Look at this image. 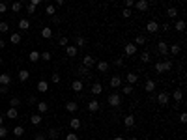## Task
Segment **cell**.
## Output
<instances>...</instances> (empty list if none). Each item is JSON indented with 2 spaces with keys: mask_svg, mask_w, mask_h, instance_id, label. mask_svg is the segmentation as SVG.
<instances>
[{
  "mask_svg": "<svg viewBox=\"0 0 187 140\" xmlns=\"http://www.w3.org/2000/svg\"><path fill=\"white\" fill-rule=\"evenodd\" d=\"M75 47H86V39H84L82 36H77V37H75Z\"/></svg>",
  "mask_w": 187,
  "mask_h": 140,
  "instance_id": "cell-26",
  "label": "cell"
},
{
  "mask_svg": "<svg viewBox=\"0 0 187 140\" xmlns=\"http://www.w3.org/2000/svg\"><path fill=\"white\" fill-rule=\"evenodd\" d=\"M146 30H148L150 34H155L159 30V24H157V21H150V23H146Z\"/></svg>",
  "mask_w": 187,
  "mask_h": 140,
  "instance_id": "cell-7",
  "label": "cell"
},
{
  "mask_svg": "<svg viewBox=\"0 0 187 140\" xmlns=\"http://www.w3.org/2000/svg\"><path fill=\"white\" fill-rule=\"evenodd\" d=\"M77 75H80V77H90V69L79 66V67H77Z\"/></svg>",
  "mask_w": 187,
  "mask_h": 140,
  "instance_id": "cell-31",
  "label": "cell"
},
{
  "mask_svg": "<svg viewBox=\"0 0 187 140\" xmlns=\"http://www.w3.org/2000/svg\"><path fill=\"white\" fill-rule=\"evenodd\" d=\"M6 47V41H4V39H0V49H4Z\"/></svg>",
  "mask_w": 187,
  "mask_h": 140,
  "instance_id": "cell-60",
  "label": "cell"
},
{
  "mask_svg": "<svg viewBox=\"0 0 187 140\" xmlns=\"http://www.w3.org/2000/svg\"><path fill=\"white\" fill-rule=\"evenodd\" d=\"M8 30H9V24H8V23H0V32H2V34H6Z\"/></svg>",
  "mask_w": 187,
  "mask_h": 140,
  "instance_id": "cell-47",
  "label": "cell"
},
{
  "mask_svg": "<svg viewBox=\"0 0 187 140\" xmlns=\"http://www.w3.org/2000/svg\"><path fill=\"white\" fill-rule=\"evenodd\" d=\"M39 58H41L43 62H49V60H50V52H49V51H45V52L39 54Z\"/></svg>",
  "mask_w": 187,
  "mask_h": 140,
  "instance_id": "cell-43",
  "label": "cell"
},
{
  "mask_svg": "<svg viewBox=\"0 0 187 140\" xmlns=\"http://www.w3.org/2000/svg\"><path fill=\"white\" fill-rule=\"evenodd\" d=\"M47 136H49V140H56L58 138V131H56V129H50Z\"/></svg>",
  "mask_w": 187,
  "mask_h": 140,
  "instance_id": "cell-39",
  "label": "cell"
},
{
  "mask_svg": "<svg viewBox=\"0 0 187 140\" xmlns=\"http://www.w3.org/2000/svg\"><path fill=\"white\" fill-rule=\"evenodd\" d=\"M94 66H95V58H94V56H90V54H86V56L82 58V67L90 69V67H94Z\"/></svg>",
  "mask_w": 187,
  "mask_h": 140,
  "instance_id": "cell-3",
  "label": "cell"
},
{
  "mask_svg": "<svg viewBox=\"0 0 187 140\" xmlns=\"http://www.w3.org/2000/svg\"><path fill=\"white\" fill-rule=\"evenodd\" d=\"M135 43H137V45H144L146 43V37L144 36H137V37H135Z\"/></svg>",
  "mask_w": 187,
  "mask_h": 140,
  "instance_id": "cell-48",
  "label": "cell"
},
{
  "mask_svg": "<svg viewBox=\"0 0 187 140\" xmlns=\"http://www.w3.org/2000/svg\"><path fill=\"white\" fill-rule=\"evenodd\" d=\"M6 9H8V4L6 2H0V13H6Z\"/></svg>",
  "mask_w": 187,
  "mask_h": 140,
  "instance_id": "cell-51",
  "label": "cell"
},
{
  "mask_svg": "<svg viewBox=\"0 0 187 140\" xmlns=\"http://www.w3.org/2000/svg\"><path fill=\"white\" fill-rule=\"evenodd\" d=\"M68 43H69V39L65 37V36H62V37L58 39V45H60V47H68Z\"/></svg>",
  "mask_w": 187,
  "mask_h": 140,
  "instance_id": "cell-41",
  "label": "cell"
},
{
  "mask_svg": "<svg viewBox=\"0 0 187 140\" xmlns=\"http://www.w3.org/2000/svg\"><path fill=\"white\" fill-rule=\"evenodd\" d=\"M69 125H71L73 131H79V129H80V119L79 118H71V119H69Z\"/></svg>",
  "mask_w": 187,
  "mask_h": 140,
  "instance_id": "cell-20",
  "label": "cell"
},
{
  "mask_svg": "<svg viewBox=\"0 0 187 140\" xmlns=\"http://www.w3.org/2000/svg\"><path fill=\"white\" fill-rule=\"evenodd\" d=\"M34 140H45V134H41V133L34 134Z\"/></svg>",
  "mask_w": 187,
  "mask_h": 140,
  "instance_id": "cell-56",
  "label": "cell"
},
{
  "mask_svg": "<svg viewBox=\"0 0 187 140\" xmlns=\"http://www.w3.org/2000/svg\"><path fill=\"white\" fill-rule=\"evenodd\" d=\"M181 51V47L180 45H169V52H172V54H178Z\"/></svg>",
  "mask_w": 187,
  "mask_h": 140,
  "instance_id": "cell-38",
  "label": "cell"
},
{
  "mask_svg": "<svg viewBox=\"0 0 187 140\" xmlns=\"http://www.w3.org/2000/svg\"><path fill=\"white\" fill-rule=\"evenodd\" d=\"M124 125L125 127H133L135 125V116H133V114H129V116L124 118Z\"/></svg>",
  "mask_w": 187,
  "mask_h": 140,
  "instance_id": "cell-19",
  "label": "cell"
},
{
  "mask_svg": "<svg viewBox=\"0 0 187 140\" xmlns=\"http://www.w3.org/2000/svg\"><path fill=\"white\" fill-rule=\"evenodd\" d=\"M65 110H68V112H77L79 110V105L75 103V101H69V103H65Z\"/></svg>",
  "mask_w": 187,
  "mask_h": 140,
  "instance_id": "cell-18",
  "label": "cell"
},
{
  "mask_svg": "<svg viewBox=\"0 0 187 140\" xmlns=\"http://www.w3.org/2000/svg\"><path fill=\"white\" fill-rule=\"evenodd\" d=\"M36 107H38V114H45V112L49 110V105L45 103V101H38Z\"/></svg>",
  "mask_w": 187,
  "mask_h": 140,
  "instance_id": "cell-12",
  "label": "cell"
},
{
  "mask_svg": "<svg viewBox=\"0 0 187 140\" xmlns=\"http://www.w3.org/2000/svg\"><path fill=\"white\" fill-rule=\"evenodd\" d=\"M11 43H21V34H11Z\"/></svg>",
  "mask_w": 187,
  "mask_h": 140,
  "instance_id": "cell-44",
  "label": "cell"
},
{
  "mask_svg": "<svg viewBox=\"0 0 187 140\" xmlns=\"http://www.w3.org/2000/svg\"><path fill=\"white\" fill-rule=\"evenodd\" d=\"M6 136H8V127L0 125V138H6Z\"/></svg>",
  "mask_w": 187,
  "mask_h": 140,
  "instance_id": "cell-45",
  "label": "cell"
},
{
  "mask_svg": "<svg viewBox=\"0 0 187 140\" xmlns=\"http://www.w3.org/2000/svg\"><path fill=\"white\" fill-rule=\"evenodd\" d=\"M101 92H103V86H101L99 82L92 84V93H94V95H101Z\"/></svg>",
  "mask_w": 187,
  "mask_h": 140,
  "instance_id": "cell-22",
  "label": "cell"
},
{
  "mask_svg": "<svg viewBox=\"0 0 187 140\" xmlns=\"http://www.w3.org/2000/svg\"><path fill=\"white\" fill-rule=\"evenodd\" d=\"M135 6H137V9H140V11H146L148 9V0H139V2H135Z\"/></svg>",
  "mask_w": 187,
  "mask_h": 140,
  "instance_id": "cell-17",
  "label": "cell"
},
{
  "mask_svg": "<svg viewBox=\"0 0 187 140\" xmlns=\"http://www.w3.org/2000/svg\"><path fill=\"white\" fill-rule=\"evenodd\" d=\"M23 134H24V129H23L21 125H17V127H15V129H13V136H17V138H21V136H23Z\"/></svg>",
  "mask_w": 187,
  "mask_h": 140,
  "instance_id": "cell-32",
  "label": "cell"
},
{
  "mask_svg": "<svg viewBox=\"0 0 187 140\" xmlns=\"http://www.w3.org/2000/svg\"><path fill=\"white\" fill-rule=\"evenodd\" d=\"M8 90H9L8 86H0V93H6V92H8Z\"/></svg>",
  "mask_w": 187,
  "mask_h": 140,
  "instance_id": "cell-59",
  "label": "cell"
},
{
  "mask_svg": "<svg viewBox=\"0 0 187 140\" xmlns=\"http://www.w3.org/2000/svg\"><path fill=\"white\" fill-rule=\"evenodd\" d=\"M9 105H11V108H17L19 105H21V99H19V97H11V101H9Z\"/></svg>",
  "mask_w": 187,
  "mask_h": 140,
  "instance_id": "cell-40",
  "label": "cell"
},
{
  "mask_svg": "<svg viewBox=\"0 0 187 140\" xmlns=\"http://www.w3.org/2000/svg\"><path fill=\"white\" fill-rule=\"evenodd\" d=\"M17 116H19L17 108H11V107H9V108H8V112H6V118H9V119H15Z\"/></svg>",
  "mask_w": 187,
  "mask_h": 140,
  "instance_id": "cell-23",
  "label": "cell"
},
{
  "mask_svg": "<svg viewBox=\"0 0 187 140\" xmlns=\"http://www.w3.org/2000/svg\"><path fill=\"white\" fill-rule=\"evenodd\" d=\"M41 37H43V39H49V37H53V30H50L49 26H45V28L41 30Z\"/></svg>",
  "mask_w": 187,
  "mask_h": 140,
  "instance_id": "cell-30",
  "label": "cell"
},
{
  "mask_svg": "<svg viewBox=\"0 0 187 140\" xmlns=\"http://www.w3.org/2000/svg\"><path fill=\"white\" fill-rule=\"evenodd\" d=\"M50 21H53L54 24H58V23H60V17H56V15H54V17H50Z\"/></svg>",
  "mask_w": 187,
  "mask_h": 140,
  "instance_id": "cell-57",
  "label": "cell"
},
{
  "mask_svg": "<svg viewBox=\"0 0 187 140\" xmlns=\"http://www.w3.org/2000/svg\"><path fill=\"white\" fill-rule=\"evenodd\" d=\"M174 28L178 30V32H183V30H185V21H176Z\"/></svg>",
  "mask_w": 187,
  "mask_h": 140,
  "instance_id": "cell-35",
  "label": "cell"
},
{
  "mask_svg": "<svg viewBox=\"0 0 187 140\" xmlns=\"http://www.w3.org/2000/svg\"><path fill=\"white\" fill-rule=\"evenodd\" d=\"M28 28H30V23L26 21V19H21V21H19V30H23V32H26Z\"/></svg>",
  "mask_w": 187,
  "mask_h": 140,
  "instance_id": "cell-29",
  "label": "cell"
},
{
  "mask_svg": "<svg viewBox=\"0 0 187 140\" xmlns=\"http://www.w3.org/2000/svg\"><path fill=\"white\" fill-rule=\"evenodd\" d=\"M50 81H53V82H54V84H58V82H60V75H58V73H56V71H54V73H53V75H50Z\"/></svg>",
  "mask_w": 187,
  "mask_h": 140,
  "instance_id": "cell-46",
  "label": "cell"
},
{
  "mask_svg": "<svg viewBox=\"0 0 187 140\" xmlns=\"http://www.w3.org/2000/svg\"><path fill=\"white\" fill-rule=\"evenodd\" d=\"M107 101H109V105H110V107H116V108H118L120 105H122V95H120L118 92H112V93H109Z\"/></svg>",
  "mask_w": 187,
  "mask_h": 140,
  "instance_id": "cell-2",
  "label": "cell"
},
{
  "mask_svg": "<svg viewBox=\"0 0 187 140\" xmlns=\"http://www.w3.org/2000/svg\"><path fill=\"white\" fill-rule=\"evenodd\" d=\"M0 64H2V58H0Z\"/></svg>",
  "mask_w": 187,
  "mask_h": 140,
  "instance_id": "cell-64",
  "label": "cell"
},
{
  "mask_svg": "<svg viewBox=\"0 0 187 140\" xmlns=\"http://www.w3.org/2000/svg\"><path fill=\"white\" fill-rule=\"evenodd\" d=\"M180 122H181V123H185V122H187V114H185V112H181V114H180Z\"/></svg>",
  "mask_w": 187,
  "mask_h": 140,
  "instance_id": "cell-55",
  "label": "cell"
},
{
  "mask_svg": "<svg viewBox=\"0 0 187 140\" xmlns=\"http://www.w3.org/2000/svg\"><path fill=\"white\" fill-rule=\"evenodd\" d=\"M41 114H34V116H30V123H32V125H39V123H41Z\"/></svg>",
  "mask_w": 187,
  "mask_h": 140,
  "instance_id": "cell-24",
  "label": "cell"
},
{
  "mask_svg": "<svg viewBox=\"0 0 187 140\" xmlns=\"http://www.w3.org/2000/svg\"><path fill=\"white\" fill-rule=\"evenodd\" d=\"M176 15H178V9H176L174 6L166 8V17H170V19H176Z\"/></svg>",
  "mask_w": 187,
  "mask_h": 140,
  "instance_id": "cell-27",
  "label": "cell"
},
{
  "mask_svg": "<svg viewBox=\"0 0 187 140\" xmlns=\"http://www.w3.org/2000/svg\"><path fill=\"white\" fill-rule=\"evenodd\" d=\"M21 9H23V2H13L11 4V11L17 13V11H21Z\"/></svg>",
  "mask_w": 187,
  "mask_h": 140,
  "instance_id": "cell-37",
  "label": "cell"
},
{
  "mask_svg": "<svg viewBox=\"0 0 187 140\" xmlns=\"http://www.w3.org/2000/svg\"><path fill=\"white\" fill-rule=\"evenodd\" d=\"M71 90H73V92H82V90H84V84H82V81H73L71 82Z\"/></svg>",
  "mask_w": 187,
  "mask_h": 140,
  "instance_id": "cell-13",
  "label": "cell"
},
{
  "mask_svg": "<svg viewBox=\"0 0 187 140\" xmlns=\"http://www.w3.org/2000/svg\"><path fill=\"white\" fill-rule=\"evenodd\" d=\"M155 99H157V103L161 105V107H165V105L169 103V99H170V95H169V93H166V92H161V93H159V95L155 97Z\"/></svg>",
  "mask_w": 187,
  "mask_h": 140,
  "instance_id": "cell-4",
  "label": "cell"
},
{
  "mask_svg": "<svg viewBox=\"0 0 187 140\" xmlns=\"http://www.w3.org/2000/svg\"><path fill=\"white\" fill-rule=\"evenodd\" d=\"M122 17L129 19V17H131V9H124V11H122Z\"/></svg>",
  "mask_w": 187,
  "mask_h": 140,
  "instance_id": "cell-52",
  "label": "cell"
},
{
  "mask_svg": "<svg viewBox=\"0 0 187 140\" xmlns=\"http://www.w3.org/2000/svg\"><path fill=\"white\" fill-rule=\"evenodd\" d=\"M99 107H101V105H99V101H95V99H92V101L88 103V110L90 112H97Z\"/></svg>",
  "mask_w": 187,
  "mask_h": 140,
  "instance_id": "cell-14",
  "label": "cell"
},
{
  "mask_svg": "<svg viewBox=\"0 0 187 140\" xmlns=\"http://www.w3.org/2000/svg\"><path fill=\"white\" fill-rule=\"evenodd\" d=\"M140 60H142L144 64H148V62H150V52H148V51H144L142 54H140Z\"/></svg>",
  "mask_w": 187,
  "mask_h": 140,
  "instance_id": "cell-42",
  "label": "cell"
},
{
  "mask_svg": "<svg viewBox=\"0 0 187 140\" xmlns=\"http://www.w3.org/2000/svg\"><path fill=\"white\" fill-rule=\"evenodd\" d=\"M125 54H127V56H133V54H137V45H133V43H127L125 45Z\"/></svg>",
  "mask_w": 187,
  "mask_h": 140,
  "instance_id": "cell-8",
  "label": "cell"
},
{
  "mask_svg": "<svg viewBox=\"0 0 187 140\" xmlns=\"http://www.w3.org/2000/svg\"><path fill=\"white\" fill-rule=\"evenodd\" d=\"M45 11H47V15H50V17H54V13H56V8H54L53 4H49V6L45 8Z\"/></svg>",
  "mask_w": 187,
  "mask_h": 140,
  "instance_id": "cell-36",
  "label": "cell"
},
{
  "mask_svg": "<svg viewBox=\"0 0 187 140\" xmlns=\"http://www.w3.org/2000/svg\"><path fill=\"white\" fill-rule=\"evenodd\" d=\"M133 6H135L133 0H125V9H129V8H133Z\"/></svg>",
  "mask_w": 187,
  "mask_h": 140,
  "instance_id": "cell-54",
  "label": "cell"
},
{
  "mask_svg": "<svg viewBox=\"0 0 187 140\" xmlns=\"http://www.w3.org/2000/svg\"><path fill=\"white\" fill-rule=\"evenodd\" d=\"M120 86H122V77H118V75H114V77L110 78V88H116V90H118Z\"/></svg>",
  "mask_w": 187,
  "mask_h": 140,
  "instance_id": "cell-10",
  "label": "cell"
},
{
  "mask_svg": "<svg viewBox=\"0 0 187 140\" xmlns=\"http://www.w3.org/2000/svg\"><path fill=\"white\" fill-rule=\"evenodd\" d=\"M77 51H79V49L75 47V45H68V47H65V54H68L69 58H75V56H77Z\"/></svg>",
  "mask_w": 187,
  "mask_h": 140,
  "instance_id": "cell-11",
  "label": "cell"
},
{
  "mask_svg": "<svg viewBox=\"0 0 187 140\" xmlns=\"http://www.w3.org/2000/svg\"><path fill=\"white\" fill-rule=\"evenodd\" d=\"M122 93H125V95H131V93H133V86H131V84H125V86H122Z\"/></svg>",
  "mask_w": 187,
  "mask_h": 140,
  "instance_id": "cell-33",
  "label": "cell"
},
{
  "mask_svg": "<svg viewBox=\"0 0 187 140\" xmlns=\"http://www.w3.org/2000/svg\"><path fill=\"white\" fill-rule=\"evenodd\" d=\"M172 99L176 103H180L181 99H183V92H181V90H174V93H172Z\"/></svg>",
  "mask_w": 187,
  "mask_h": 140,
  "instance_id": "cell-28",
  "label": "cell"
},
{
  "mask_svg": "<svg viewBox=\"0 0 187 140\" xmlns=\"http://www.w3.org/2000/svg\"><path fill=\"white\" fill-rule=\"evenodd\" d=\"M2 122H4V118H2V116H0V125H2Z\"/></svg>",
  "mask_w": 187,
  "mask_h": 140,
  "instance_id": "cell-62",
  "label": "cell"
},
{
  "mask_svg": "<svg viewBox=\"0 0 187 140\" xmlns=\"http://www.w3.org/2000/svg\"><path fill=\"white\" fill-rule=\"evenodd\" d=\"M65 140H79V134L69 133V134H65Z\"/></svg>",
  "mask_w": 187,
  "mask_h": 140,
  "instance_id": "cell-49",
  "label": "cell"
},
{
  "mask_svg": "<svg viewBox=\"0 0 187 140\" xmlns=\"http://www.w3.org/2000/svg\"><path fill=\"white\" fill-rule=\"evenodd\" d=\"M157 51H159L161 56H165V54H169V45H166L165 41H159L157 43Z\"/></svg>",
  "mask_w": 187,
  "mask_h": 140,
  "instance_id": "cell-9",
  "label": "cell"
},
{
  "mask_svg": "<svg viewBox=\"0 0 187 140\" xmlns=\"http://www.w3.org/2000/svg\"><path fill=\"white\" fill-rule=\"evenodd\" d=\"M114 66L122 67V66H124V60H122V58H116V60H114Z\"/></svg>",
  "mask_w": 187,
  "mask_h": 140,
  "instance_id": "cell-53",
  "label": "cell"
},
{
  "mask_svg": "<svg viewBox=\"0 0 187 140\" xmlns=\"http://www.w3.org/2000/svg\"><path fill=\"white\" fill-rule=\"evenodd\" d=\"M95 67H97L99 73H107V71H109V62H105V60H101V62H95Z\"/></svg>",
  "mask_w": 187,
  "mask_h": 140,
  "instance_id": "cell-6",
  "label": "cell"
},
{
  "mask_svg": "<svg viewBox=\"0 0 187 140\" xmlns=\"http://www.w3.org/2000/svg\"><path fill=\"white\" fill-rule=\"evenodd\" d=\"M125 81H127V84H131V86H133V84L139 81V75H135V73H127V75H125Z\"/></svg>",
  "mask_w": 187,
  "mask_h": 140,
  "instance_id": "cell-16",
  "label": "cell"
},
{
  "mask_svg": "<svg viewBox=\"0 0 187 140\" xmlns=\"http://www.w3.org/2000/svg\"><path fill=\"white\" fill-rule=\"evenodd\" d=\"M28 78H30V73L26 71V69H21V71H19V81H21V82H26Z\"/></svg>",
  "mask_w": 187,
  "mask_h": 140,
  "instance_id": "cell-21",
  "label": "cell"
},
{
  "mask_svg": "<svg viewBox=\"0 0 187 140\" xmlns=\"http://www.w3.org/2000/svg\"><path fill=\"white\" fill-rule=\"evenodd\" d=\"M11 84V75L9 73H2L0 75V86H9Z\"/></svg>",
  "mask_w": 187,
  "mask_h": 140,
  "instance_id": "cell-5",
  "label": "cell"
},
{
  "mask_svg": "<svg viewBox=\"0 0 187 140\" xmlns=\"http://www.w3.org/2000/svg\"><path fill=\"white\" fill-rule=\"evenodd\" d=\"M26 11H28V13H36V6H32V4H26Z\"/></svg>",
  "mask_w": 187,
  "mask_h": 140,
  "instance_id": "cell-50",
  "label": "cell"
},
{
  "mask_svg": "<svg viewBox=\"0 0 187 140\" xmlns=\"http://www.w3.org/2000/svg\"><path fill=\"white\" fill-rule=\"evenodd\" d=\"M64 6V0H56V6H54V8H62Z\"/></svg>",
  "mask_w": 187,
  "mask_h": 140,
  "instance_id": "cell-58",
  "label": "cell"
},
{
  "mask_svg": "<svg viewBox=\"0 0 187 140\" xmlns=\"http://www.w3.org/2000/svg\"><path fill=\"white\" fill-rule=\"evenodd\" d=\"M38 90H39L41 93L49 92V84H47V81H39V82H38Z\"/></svg>",
  "mask_w": 187,
  "mask_h": 140,
  "instance_id": "cell-25",
  "label": "cell"
},
{
  "mask_svg": "<svg viewBox=\"0 0 187 140\" xmlns=\"http://www.w3.org/2000/svg\"><path fill=\"white\" fill-rule=\"evenodd\" d=\"M129 140H137V138H135V136H131V138H129Z\"/></svg>",
  "mask_w": 187,
  "mask_h": 140,
  "instance_id": "cell-63",
  "label": "cell"
},
{
  "mask_svg": "<svg viewBox=\"0 0 187 140\" xmlns=\"http://www.w3.org/2000/svg\"><path fill=\"white\" fill-rule=\"evenodd\" d=\"M114 140H124V138L122 136H114Z\"/></svg>",
  "mask_w": 187,
  "mask_h": 140,
  "instance_id": "cell-61",
  "label": "cell"
},
{
  "mask_svg": "<svg viewBox=\"0 0 187 140\" xmlns=\"http://www.w3.org/2000/svg\"><path fill=\"white\" fill-rule=\"evenodd\" d=\"M28 60H30V62H38V60H39V52L38 51H32V52L28 54Z\"/></svg>",
  "mask_w": 187,
  "mask_h": 140,
  "instance_id": "cell-34",
  "label": "cell"
},
{
  "mask_svg": "<svg viewBox=\"0 0 187 140\" xmlns=\"http://www.w3.org/2000/svg\"><path fill=\"white\" fill-rule=\"evenodd\" d=\"M172 69V60H165V62H157L155 64V71L157 73H166Z\"/></svg>",
  "mask_w": 187,
  "mask_h": 140,
  "instance_id": "cell-1",
  "label": "cell"
},
{
  "mask_svg": "<svg viewBox=\"0 0 187 140\" xmlns=\"http://www.w3.org/2000/svg\"><path fill=\"white\" fill-rule=\"evenodd\" d=\"M144 90L148 93H151L155 90V81H151V78H148V81H146V84H144Z\"/></svg>",
  "mask_w": 187,
  "mask_h": 140,
  "instance_id": "cell-15",
  "label": "cell"
}]
</instances>
